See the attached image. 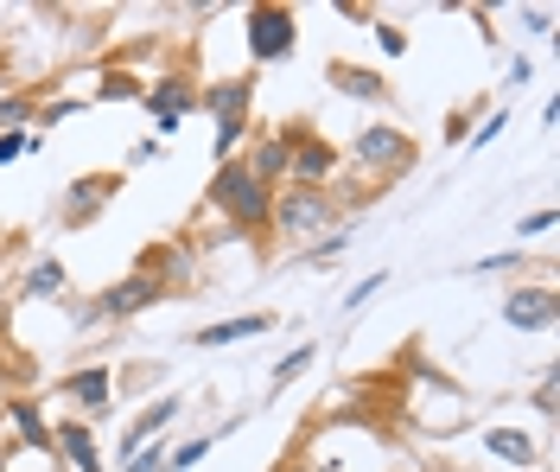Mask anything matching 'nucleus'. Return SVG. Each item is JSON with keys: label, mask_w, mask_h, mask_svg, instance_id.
<instances>
[{"label": "nucleus", "mask_w": 560, "mask_h": 472, "mask_svg": "<svg viewBox=\"0 0 560 472\" xmlns=\"http://www.w3.org/2000/svg\"><path fill=\"white\" fill-rule=\"evenodd\" d=\"M115 192H121V173H83V180H70V192H65V223H70V230L96 223V211H103Z\"/></svg>", "instance_id": "obj_9"}, {"label": "nucleus", "mask_w": 560, "mask_h": 472, "mask_svg": "<svg viewBox=\"0 0 560 472\" xmlns=\"http://www.w3.org/2000/svg\"><path fill=\"white\" fill-rule=\"evenodd\" d=\"M535 408H541V415H555V370L541 377V390H535Z\"/></svg>", "instance_id": "obj_34"}, {"label": "nucleus", "mask_w": 560, "mask_h": 472, "mask_svg": "<svg viewBox=\"0 0 560 472\" xmlns=\"http://www.w3.org/2000/svg\"><path fill=\"white\" fill-rule=\"evenodd\" d=\"M345 243H350V230H325L313 250H306V262H338V255H345Z\"/></svg>", "instance_id": "obj_24"}, {"label": "nucleus", "mask_w": 560, "mask_h": 472, "mask_svg": "<svg viewBox=\"0 0 560 472\" xmlns=\"http://www.w3.org/2000/svg\"><path fill=\"white\" fill-rule=\"evenodd\" d=\"M96 96H103V103H128V96H140V77L135 71H108L103 83H96Z\"/></svg>", "instance_id": "obj_22"}, {"label": "nucleus", "mask_w": 560, "mask_h": 472, "mask_svg": "<svg viewBox=\"0 0 560 472\" xmlns=\"http://www.w3.org/2000/svg\"><path fill=\"white\" fill-rule=\"evenodd\" d=\"M51 453H65L77 472H103V453H96L90 422H58V428H51Z\"/></svg>", "instance_id": "obj_13"}, {"label": "nucleus", "mask_w": 560, "mask_h": 472, "mask_svg": "<svg viewBox=\"0 0 560 472\" xmlns=\"http://www.w3.org/2000/svg\"><path fill=\"white\" fill-rule=\"evenodd\" d=\"M33 115H38L33 96H0V135H20V128H26Z\"/></svg>", "instance_id": "obj_21"}, {"label": "nucleus", "mask_w": 560, "mask_h": 472, "mask_svg": "<svg viewBox=\"0 0 560 472\" xmlns=\"http://www.w3.org/2000/svg\"><path fill=\"white\" fill-rule=\"evenodd\" d=\"M287 243H313L318 230H338V205H331V192H300V185H287L275 198V211H268Z\"/></svg>", "instance_id": "obj_3"}, {"label": "nucleus", "mask_w": 560, "mask_h": 472, "mask_svg": "<svg viewBox=\"0 0 560 472\" xmlns=\"http://www.w3.org/2000/svg\"><path fill=\"white\" fill-rule=\"evenodd\" d=\"M548 230H555V211H535V218L516 223V237H548Z\"/></svg>", "instance_id": "obj_32"}, {"label": "nucleus", "mask_w": 560, "mask_h": 472, "mask_svg": "<svg viewBox=\"0 0 560 472\" xmlns=\"http://www.w3.org/2000/svg\"><path fill=\"white\" fill-rule=\"evenodd\" d=\"M523 20H528V33H555V13L548 7H528Z\"/></svg>", "instance_id": "obj_33"}, {"label": "nucleus", "mask_w": 560, "mask_h": 472, "mask_svg": "<svg viewBox=\"0 0 560 472\" xmlns=\"http://www.w3.org/2000/svg\"><path fill=\"white\" fill-rule=\"evenodd\" d=\"M121 472H166V435L153 440V447H140V453H135Z\"/></svg>", "instance_id": "obj_25"}, {"label": "nucleus", "mask_w": 560, "mask_h": 472, "mask_svg": "<svg viewBox=\"0 0 560 472\" xmlns=\"http://www.w3.org/2000/svg\"><path fill=\"white\" fill-rule=\"evenodd\" d=\"M497 268H523V250H503V255H485V262H471V275H497Z\"/></svg>", "instance_id": "obj_28"}, {"label": "nucleus", "mask_w": 560, "mask_h": 472, "mask_svg": "<svg viewBox=\"0 0 560 472\" xmlns=\"http://www.w3.org/2000/svg\"><path fill=\"white\" fill-rule=\"evenodd\" d=\"M560 320V293L548 281H528V288L503 293V326L510 332H555Z\"/></svg>", "instance_id": "obj_7"}, {"label": "nucleus", "mask_w": 560, "mask_h": 472, "mask_svg": "<svg viewBox=\"0 0 560 472\" xmlns=\"http://www.w3.org/2000/svg\"><path fill=\"white\" fill-rule=\"evenodd\" d=\"M376 45H383L388 58H401V51H408V33H401V26H388V20H383V26H376Z\"/></svg>", "instance_id": "obj_29"}, {"label": "nucleus", "mask_w": 560, "mask_h": 472, "mask_svg": "<svg viewBox=\"0 0 560 472\" xmlns=\"http://www.w3.org/2000/svg\"><path fill=\"white\" fill-rule=\"evenodd\" d=\"M65 288H70V268L58 262V255H45V262H33V275H26L20 300H58Z\"/></svg>", "instance_id": "obj_17"}, {"label": "nucleus", "mask_w": 560, "mask_h": 472, "mask_svg": "<svg viewBox=\"0 0 560 472\" xmlns=\"http://www.w3.org/2000/svg\"><path fill=\"white\" fill-rule=\"evenodd\" d=\"M383 281H388V275H363V281H357V288L345 293V307H350V313H363V307H370V300L383 293Z\"/></svg>", "instance_id": "obj_26"}, {"label": "nucleus", "mask_w": 560, "mask_h": 472, "mask_svg": "<svg viewBox=\"0 0 560 472\" xmlns=\"http://www.w3.org/2000/svg\"><path fill=\"white\" fill-rule=\"evenodd\" d=\"M243 166L248 173H255V180L261 185H287V166H293V141H287V135H255V141H248V153H243Z\"/></svg>", "instance_id": "obj_11"}, {"label": "nucleus", "mask_w": 560, "mask_h": 472, "mask_svg": "<svg viewBox=\"0 0 560 472\" xmlns=\"http://www.w3.org/2000/svg\"><path fill=\"white\" fill-rule=\"evenodd\" d=\"M318 472H338V467H318Z\"/></svg>", "instance_id": "obj_36"}, {"label": "nucleus", "mask_w": 560, "mask_h": 472, "mask_svg": "<svg viewBox=\"0 0 560 472\" xmlns=\"http://www.w3.org/2000/svg\"><path fill=\"white\" fill-rule=\"evenodd\" d=\"M153 300H166V281L147 275V268H135V275H121L115 288L96 293V320H135V313L153 307Z\"/></svg>", "instance_id": "obj_8"}, {"label": "nucleus", "mask_w": 560, "mask_h": 472, "mask_svg": "<svg viewBox=\"0 0 560 472\" xmlns=\"http://www.w3.org/2000/svg\"><path fill=\"white\" fill-rule=\"evenodd\" d=\"M293 45H300V26H293V7H248V51L261 58V65H280V58H293Z\"/></svg>", "instance_id": "obj_6"}, {"label": "nucleus", "mask_w": 560, "mask_h": 472, "mask_svg": "<svg viewBox=\"0 0 560 472\" xmlns=\"http://www.w3.org/2000/svg\"><path fill=\"white\" fill-rule=\"evenodd\" d=\"M503 128H510V110H497V115H490V122H485V128H478V135H471V141H465V147L478 153V147H490V141H497V135H503Z\"/></svg>", "instance_id": "obj_27"}, {"label": "nucleus", "mask_w": 560, "mask_h": 472, "mask_svg": "<svg viewBox=\"0 0 560 472\" xmlns=\"http://www.w3.org/2000/svg\"><path fill=\"white\" fill-rule=\"evenodd\" d=\"M0 472H7V453H0Z\"/></svg>", "instance_id": "obj_35"}, {"label": "nucleus", "mask_w": 560, "mask_h": 472, "mask_svg": "<svg viewBox=\"0 0 560 472\" xmlns=\"http://www.w3.org/2000/svg\"><path fill=\"white\" fill-rule=\"evenodd\" d=\"M20 153H33V135H0V166L20 160Z\"/></svg>", "instance_id": "obj_31"}, {"label": "nucleus", "mask_w": 560, "mask_h": 472, "mask_svg": "<svg viewBox=\"0 0 560 472\" xmlns=\"http://www.w3.org/2000/svg\"><path fill=\"white\" fill-rule=\"evenodd\" d=\"M58 396H70L83 415H108V402H115V377H108V364H83V370L58 377Z\"/></svg>", "instance_id": "obj_10"}, {"label": "nucleus", "mask_w": 560, "mask_h": 472, "mask_svg": "<svg viewBox=\"0 0 560 472\" xmlns=\"http://www.w3.org/2000/svg\"><path fill=\"white\" fill-rule=\"evenodd\" d=\"M255 332H275V313H236V320H217V326L191 332V345H205V352H223V345H243Z\"/></svg>", "instance_id": "obj_14"}, {"label": "nucleus", "mask_w": 560, "mask_h": 472, "mask_svg": "<svg viewBox=\"0 0 560 472\" xmlns=\"http://www.w3.org/2000/svg\"><path fill=\"white\" fill-rule=\"evenodd\" d=\"M350 160L388 180V173H408V166H415L420 147H415V135H401V128H388V122H370V128L350 135Z\"/></svg>", "instance_id": "obj_4"}, {"label": "nucleus", "mask_w": 560, "mask_h": 472, "mask_svg": "<svg viewBox=\"0 0 560 472\" xmlns=\"http://www.w3.org/2000/svg\"><path fill=\"white\" fill-rule=\"evenodd\" d=\"M198 103L217 115V160H236V147L248 135V103H255V77H223L198 90Z\"/></svg>", "instance_id": "obj_2"}, {"label": "nucleus", "mask_w": 560, "mask_h": 472, "mask_svg": "<svg viewBox=\"0 0 560 472\" xmlns=\"http://www.w3.org/2000/svg\"><path fill=\"white\" fill-rule=\"evenodd\" d=\"M217 440H223V435H198V440H185L178 453H166V472H185V467H198V460H205V453L217 447Z\"/></svg>", "instance_id": "obj_23"}, {"label": "nucleus", "mask_w": 560, "mask_h": 472, "mask_svg": "<svg viewBox=\"0 0 560 472\" xmlns=\"http://www.w3.org/2000/svg\"><path fill=\"white\" fill-rule=\"evenodd\" d=\"M210 205L223 211V218L236 223V230H261L268 223V211H275V185H261L255 173H248L243 160H223L217 173H210Z\"/></svg>", "instance_id": "obj_1"}, {"label": "nucleus", "mask_w": 560, "mask_h": 472, "mask_svg": "<svg viewBox=\"0 0 560 472\" xmlns=\"http://www.w3.org/2000/svg\"><path fill=\"white\" fill-rule=\"evenodd\" d=\"M280 135L293 141V166H287V185H300V192H325V185H331V166H338V147L318 141L306 122H287Z\"/></svg>", "instance_id": "obj_5"}, {"label": "nucleus", "mask_w": 560, "mask_h": 472, "mask_svg": "<svg viewBox=\"0 0 560 472\" xmlns=\"http://www.w3.org/2000/svg\"><path fill=\"white\" fill-rule=\"evenodd\" d=\"M485 447L497 453V460H510V467H528L535 460V447H528V435H516V428H490Z\"/></svg>", "instance_id": "obj_19"}, {"label": "nucleus", "mask_w": 560, "mask_h": 472, "mask_svg": "<svg viewBox=\"0 0 560 472\" xmlns=\"http://www.w3.org/2000/svg\"><path fill=\"white\" fill-rule=\"evenodd\" d=\"M140 96H147V110L153 115H178V122H185V110L198 103L191 77H166V83H153V90H140Z\"/></svg>", "instance_id": "obj_16"}, {"label": "nucleus", "mask_w": 560, "mask_h": 472, "mask_svg": "<svg viewBox=\"0 0 560 472\" xmlns=\"http://www.w3.org/2000/svg\"><path fill=\"white\" fill-rule=\"evenodd\" d=\"M7 422L20 428V440H26V447H38V453H51V428H45V415H38V402L13 396V402H7Z\"/></svg>", "instance_id": "obj_18"}, {"label": "nucleus", "mask_w": 560, "mask_h": 472, "mask_svg": "<svg viewBox=\"0 0 560 472\" xmlns=\"http://www.w3.org/2000/svg\"><path fill=\"white\" fill-rule=\"evenodd\" d=\"M325 77H331V90H345V96H363V103H388V83L383 71H363V65H325Z\"/></svg>", "instance_id": "obj_15"}, {"label": "nucleus", "mask_w": 560, "mask_h": 472, "mask_svg": "<svg viewBox=\"0 0 560 472\" xmlns=\"http://www.w3.org/2000/svg\"><path fill=\"white\" fill-rule=\"evenodd\" d=\"M173 415H178V396H160V402H147V408L135 415V428L121 435V467L135 460L140 447H153V440L166 435V422H173Z\"/></svg>", "instance_id": "obj_12"}, {"label": "nucleus", "mask_w": 560, "mask_h": 472, "mask_svg": "<svg viewBox=\"0 0 560 472\" xmlns=\"http://www.w3.org/2000/svg\"><path fill=\"white\" fill-rule=\"evenodd\" d=\"M70 115H77V103H45L33 122H38V128H58V122H70Z\"/></svg>", "instance_id": "obj_30"}, {"label": "nucleus", "mask_w": 560, "mask_h": 472, "mask_svg": "<svg viewBox=\"0 0 560 472\" xmlns=\"http://www.w3.org/2000/svg\"><path fill=\"white\" fill-rule=\"evenodd\" d=\"M313 358H318V345H300V352H287V358L275 364V377H268V396H275V390H287L300 370H313Z\"/></svg>", "instance_id": "obj_20"}, {"label": "nucleus", "mask_w": 560, "mask_h": 472, "mask_svg": "<svg viewBox=\"0 0 560 472\" xmlns=\"http://www.w3.org/2000/svg\"><path fill=\"white\" fill-rule=\"evenodd\" d=\"M0 402H7V396H0Z\"/></svg>", "instance_id": "obj_37"}]
</instances>
